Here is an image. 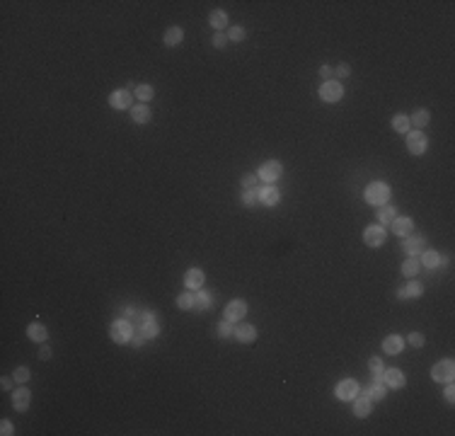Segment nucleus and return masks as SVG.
<instances>
[{"mask_svg": "<svg viewBox=\"0 0 455 436\" xmlns=\"http://www.w3.org/2000/svg\"><path fill=\"white\" fill-rule=\"evenodd\" d=\"M390 199V187L385 182H371L366 187V201L373 204V206H383Z\"/></svg>", "mask_w": 455, "mask_h": 436, "instance_id": "1", "label": "nucleus"}, {"mask_svg": "<svg viewBox=\"0 0 455 436\" xmlns=\"http://www.w3.org/2000/svg\"><path fill=\"white\" fill-rule=\"evenodd\" d=\"M109 335L116 344H126V342H131V337L136 335V332H133L131 320H114L109 327Z\"/></svg>", "mask_w": 455, "mask_h": 436, "instance_id": "2", "label": "nucleus"}, {"mask_svg": "<svg viewBox=\"0 0 455 436\" xmlns=\"http://www.w3.org/2000/svg\"><path fill=\"white\" fill-rule=\"evenodd\" d=\"M342 95H344V88H342V82L339 80H324L320 85V100L322 102H339L342 100Z\"/></svg>", "mask_w": 455, "mask_h": 436, "instance_id": "3", "label": "nucleus"}, {"mask_svg": "<svg viewBox=\"0 0 455 436\" xmlns=\"http://www.w3.org/2000/svg\"><path fill=\"white\" fill-rule=\"evenodd\" d=\"M453 375H455L453 359H443V361H438V364L431 368V378L438 381V383H448V381H453Z\"/></svg>", "mask_w": 455, "mask_h": 436, "instance_id": "4", "label": "nucleus"}, {"mask_svg": "<svg viewBox=\"0 0 455 436\" xmlns=\"http://www.w3.org/2000/svg\"><path fill=\"white\" fill-rule=\"evenodd\" d=\"M429 148V138L424 136V131H409L407 133V151L412 155H424Z\"/></svg>", "mask_w": 455, "mask_h": 436, "instance_id": "5", "label": "nucleus"}, {"mask_svg": "<svg viewBox=\"0 0 455 436\" xmlns=\"http://www.w3.org/2000/svg\"><path fill=\"white\" fill-rule=\"evenodd\" d=\"M283 172V167H281V162H276V160H269V162H264L262 167H259V172H257V177L262 180L264 184H274L279 177H281Z\"/></svg>", "mask_w": 455, "mask_h": 436, "instance_id": "6", "label": "nucleus"}, {"mask_svg": "<svg viewBox=\"0 0 455 436\" xmlns=\"http://www.w3.org/2000/svg\"><path fill=\"white\" fill-rule=\"evenodd\" d=\"M385 238H387V230H385V225L375 223V225H368L363 230V243L371 245V247H380L385 243Z\"/></svg>", "mask_w": 455, "mask_h": 436, "instance_id": "7", "label": "nucleus"}, {"mask_svg": "<svg viewBox=\"0 0 455 436\" xmlns=\"http://www.w3.org/2000/svg\"><path fill=\"white\" fill-rule=\"evenodd\" d=\"M334 395L339 397V400H354L356 395H358V383H356L354 378H344L342 383H337V388H334Z\"/></svg>", "mask_w": 455, "mask_h": 436, "instance_id": "8", "label": "nucleus"}, {"mask_svg": "<svg viewBox=\"0 0 455 436\" xmlns=\"http://www.w3.org/2000/svg\"><path fill=\"white\" fill-rule=\"evenodd\" d=\"M223 315H225L228 323H240L245 315H247V303L240 301V298H237V301H230V303L225 305V313Z\"/></svg>", "mask_w": 455, "mask_h": 436, "instance_id": "9", "label": "nucleus"}, {"mask_svg": "<svg viewBox=\"0 0 455 436\" xmlns=\"http://www.w3.org/2000/svg\"><path fill=\"white\" fill-rule=\"evenodd\" d=\"M160 332V327L155 323V313H141V335L145 339H153V337H158Z\"/></svg>", "mask_w": 455, "mask_h": 436, "instance_id": "10", "label": "nucleus"}, {"mask_svg": "<svg viewBox=\"0 0 455 436\" xmlns=\"http://www.w3.org/2000/svg\"><path fill=\"white\" fill-rule=\"evenodd\" d=\"M257 196H259V201L264 206H276L279 199H281V192L274 187V184H264L262 189H257Z\"/></svg>", "mask_w": 455, "mask_h": 436, "instance_id": "11", "label": "nucleus"}, {"mask_svg": "<svg viewBox=\"0 0 455 436\" xmlns=\"http://www.w3.org/2000/svg\"><path fill=\"white\" fill-rule=\"evenodd\" d=\"M233 337L237 339V342H242V344H252L254 339H257V330H254L252 325H247V323H237Z\"/></svg>", "mask_w": 455, "mask_h": 436, "instance_id": "12", "label": "nucleus"}, {"mask_svg": "<svg viewBox=\"0 0 455 436\" xmlns=\"http://www.w3.org/2000/svg\"><path fill=\"white\" fill-rule=\"evenodd\" d=\"M390 225H392V233L400 235V238H407V235L412 233V228H414L409 216H395V221Z\"/></svg>", "mask_w": 455, "mask_h": 436, "instance_id": "13", "label": "nucleus"}, {"mask_svg": "<svg viewBox=\"0 0 455 436\" xmlns=\"http://www.w3.org/2000/svg\"><path fill=\"white\" fill-rule=\"evenodd\" d=\"M109 104L114 109H129L131 107V90H116L109 95Z\"/></svg>", "mask_w": 455, "mask_h": 436, "instance_id": "14", "label": "nucleus"}, {"mask_svg": "<svg viewBox=\"0 0 455 436\" xmlns=\"http://www.w3.org/2000/svg\"><path fill=\"white\" fill-rule=\"evenodd\" d=\"M383 381H385V386H390V388H405V383H407L405 373H402L400 368H387V371H383Z\"/></svg>", "mask_w": 455, "mask_h": 436, "instance_id": "15", "label": "nucleus"}, {"mask_svg": "<svg viewBox=\"0 0 455 436\" xmlns=\"http://www.w3.org/2000/svg\"><path fill=\"white\" fill-rule=\"evenodd\" d=\"M29 400H32V393L27 388H17V390L12 393V407H15L17 412H24V410L29 407Z\"/></svg>", "mask_w": 455, "mask_h": 436, "instance_id": "16", "label": "nucleus"}, {"mask_svg": "<svg viewBox=\"0 0 455 436\" xmlns=\"http://www.w3.org/2000/svg\"><path fill=\"white\" fill-rule=\"evenodd\" d=\"M402 349H405V342H402V337L400 335H390V337H385L383 339V352L385 354H402Z\"/></svg>", "mask_w": 455, "mask_h": 436, "instance_id": "17", "label": "nucleus"}, {"mask_svg": "<svg viewBox=\"0 0 455 436\" xmlns=\"http://www.w3.org/2000/svg\"><path fill=\"white\" fill-rule=\"evenodd\" d=\"M424 243H426V238L414 235V238H407L405 243H402V247H405V252L409 254V257H416V254L424 252Z\"/></svg>", "mask_w": 455, "mask_h": 436, "instance_id": "18", "label": "nucleus"}, {"mask_svg": "<svg viewBox=\"0 0 455 436\" xmlns=\"http://www.w3.org/2000/svg\"><path fill=\"white\" fill-rule=\"evenodd\" d=\"M371 407H373V400L368 395H363V397H354V415L356 417H368L371 415Z\"/></svg>", "mask_w": 455, "mask_h": 436, "instance_id": "19", "label": "nucleus"}, {"mask_svg": "<svg viewBox=\"0 0 455 436\" xmlns=\"http://www.w3.org/2000/svg\"><path fill=\"white\" fill-rule=\"evenodd\" d=\"M395 216H397V211H395V206H390V204H383V206H378V213H375V218H378V223H380V225L392 223Z\"/></svg>", "mask_w": 455, "mask_h": 436, "instance_id": "20", "label": "nucleus"}, {"mask_svg": "<svg viewBox=\"0 0 455 436\" xmlns=\"http://www.w3.org/2000/svg\"><path fill=\"white\" fill-rule=\"evenodd\" d=\"M203 272L201 269H189L187 274H184V284H187V288H201L203 286Z\"/></svg>", "mask_w": 455, "mask_h": 436, "instance_id": "21", "label": "nucleus"}, {"mask_svg": "<svg viewBox=\"0 0 455 436\" xmlns=\"http://www.w3.org/2000/svg\"><path fill=\"white\" fill-rule=\"evenodd\" d=\"M421 264H424L426 269H436V267L443 264V257L436 252V250H424V252H421Z\"/></svg>", "mask_w": 455, "mask_h": 436, "instance_id": "22", "label": "nucleus"}, {"mask_svg": "<svg viewBox=\"0 0 455 436\" xmlns=\"http://www.w3.org/2000/svg\"><path fill=\"white\" fill-rule=\"evenodd\" d=\"M421 294H424V286L419 284V281H409L405 288H400V291H397L400 298H419Z\"/></svg>", "mask_w": 455, "mask_h": 436, "instance_id": "23", "label": "nucleus"}, {"mask_svg": "<svg viewBox=\"0 0 455 436\" xmlns=\"http://www.w3.org/2000/svg\"><path fill=\"white\" fill-rule=\"evenodd\" d=\"M131 119L136 124H148L150 122V107H145V104H136V107H131Z\"/></svg>", "mask_w": 455, "mask_h": 436, "instance_id": "24", "label": "nucleus"}, {"mask_svg": "<svg viewBox=\"0 0 455 436\" xmlns=\"http://www.w3.org/2000/svg\"><path fill=\"white\" fill-rule=\"evenodd\" d=\"M46 327L41 323H32L29 327H27V337H29L32 342H46Z\"/></svg>", "mask_w": 455, "mask_h": 436, "instance_id": "25", "label": "nucleus"}, {"mask_svg": "<svg viewBox=\"0 0 455 436\" xmlns=\"http://www.w3.org/2000/svg\"><path fill=\"white\" fill-rule=\"evenodd\" d=\"M429 119H431L429 109H416V112L409 117V124H412V126H416V131H421L426 124H429Z\"/></svg>", "mask_w": 455, "mask_h": 436, "instance_id": "26", "label": "nucleus"}, {"mask_svg": "<svg viewBox=\"0 0 455 436\" xmlns=\"http://www.w3.org/2000/svg\"><path fill=\"white\" fill-rule=\"evenodd\" d=\"M182 39H184L182 27H170V30L165 32V44H167V46H179Z\"/></svg>", "mask_w": 455, "mask_h": 436, "instance_id": "27", "label": "nucleus"}, {"mask_svg": "<svg viewBox=\"0 0 455 436\" xmlns=\"http://www.w3.org/2000/svg\"><path fill=\"white\" fill-rule=\"evenodd\" d=\"M208 22H211V27L213 30H225L228 27V12H223V10H213L211 12V17H208Z\"/></svg>", "mask_w": 455, "mask_h": 436, "instance_id": "28", "label": "nucleus"}, {"mask_svg": "<svg viewBox=\"0 0 455 436\" xmlns=\"http://www.w3.org/2000/svg\"><path fill=\"white\" fill-rule=\"evenodd\" d=\"M392 129L395 131H400V133H409V129H412L409 117H407V114H395L392 117Z\"/></svg>", "mask_w": 455, "mask_h": 436, "instance_id": "29", "label": "nucleus"}, {"mask_svg": "<svg viewBox=\"0 0 455 436\" xmlns=\"http://www.w3.org/2000/svg\"><path fill=\"white\" fill-rule=\"evenodd\" d=\"M213 305V296L211 294H196L194 296V310H208Z\"/></svg>", "mask_w": 455, "mask_h": 436, "instance_id": "30", "label": "nucleus"}, {"mask_svg": "<svg viewBox=\"0 0 455 436\" xmlns=\"http://www.w3.org/2000/svg\"><path fill=\"white\" fill-rule=\"evenodd\" d=\"M366 395L371 397V400H383V397H385V386H383V381H373L371 386L366 388Z\"/></svg>", "mask_w": 455, "mask_h": 436, "instance_id": "31", "label": "nucleus"}, {"mask_svg": "<svg viewBox=\"0 0 455 436\" xmlns=\"http://www.w3.org/2000/svg\"><path fill=\"white\" fill-rule=\"evenodd\" d=\"M368 368H371V373H373V381H383L385 366H383V359H380V356H373V359L368 361Z\"/></svg>", "mask_w": 455, "mask_h": 436, "instance_id": "32", "label": "nucleus"}, {"mask_svg": "<svg viewBox=\"0 0 455 436\" xmlns=\"http://www.w3.org/2000/svg\"><path fill=\"white\" fill-rule=\"evenodd\" d=\"M419 269H421V262H419L416 257H409V259L402 264V274L405 276H416L419 274Z\"/></svg>", "mask_w": 455, "mask_h": 436, "instance_id": "33", "label": "nucleus"}, {"mask_svg": "<svg viewBox=\"0 0 455 436\" xmlns=\"http://www.w3.org/2000/svg\"><path fill=\"white\" fill-rule=\"evenodd\" d=\"M133 95H136V97H138L141 102H150L153 95H155V90H153L150 85H138V88L133 90Z\"/></svg>", "mask_w": 455, "mask_h": 436, "instance_id": "34", "label": "nucleus"}, {"mask_svg": "<svg viewBox=\"0 0 455 436\" xmlns=\"http://www.w3.org/2000/svg\"><path fill=\"white\" fill-rule=\"evenodd\" d=\"M177 308L179 310H194V296L192 294L177 296Z\"/></svg>", "mask_w": 455, "mask_h": 436, "instance_id": "35", "label": "nucleus"}, {"mask_svg": "<svg viewBox=\"0 0 455 436\" xmlns=\"http://www.w3.org/2000/svg\"><path fill=\"white\" fill-rule=\"evenodd\" d=\"M233 332H235L233 323H228V320H223V323H218V337H223V339H228V337H233Z\"/></svg>", "mask_w": 455, "mask_h": 436, "instance_id": "36", "label": "nucleus"}, {"mask_svg": "<svg viewBox=\"0 0 455 436\" xmlns=\"http://www.w3.org/2000/svg\"><path fill=\"white\" fill-rule=\"evenodd\" d=\"M12 378H15L17 383H27V381H29V368H27V366H20V368H15Z\"/></svg>", "mask_w": 455, "mask_h": 436, "instance_id": "37", "label": "nucleus"}, {"mask_svg": "<svg viewBox=\"0 0 455 436\" xmlns=\"http://www.w3.org/2000/svg\"><path fill=\"white\" fill-rule=\"evenodd\" d=\"M257 201H259L257 189H245V194H242V204H245V206H254Z\"/></svg>", "mask_w": 455, "mask_h": 436, "instance_id": "38", "label": "nucleus"}, {"mask_svg": "<svg viewBox=\"0 0 455 436\" xmlns=\"http://www.w3.org/2000/svg\"><path fill=\"white\" fill-rule=\"evenodd\" d=\"M228 34H225V32H216V34H213V46H216V49H223V46H228Z\"/></svg>", "mask_w": 455, "mask_h": 436, "instance_id": "39", "label": "nucleus"}, {"mask_svg": "<svg viewBox=\"0 0 455 436\" xmlns=\"http://www.w3.org/2000/svg\"><path fill=\"white\" fill-rule=\"evenodd\" d=\"M228 39H230V41H242L245 39V30H242V27H230V30H228Z\"/></svg>", "mask_w": 455, "mask_h": 436, "instance_id": "40", "label": "nucleus"}, {"mask_svg": "<svg viewBox=\"0 0 455 436\" xmlns=\"http://www.w3.org/2000/svg\"><path fill=\"white\" fill-rule=\"evenodd\" d=\"M257 182H259V177H257V175H245V177H242V187H245V189H257Z\"/></svg>", "mask_w": 455, "mask_h": 436, "instance_id": "41", "label": "nucleus"}, {"mask_svg": "<svg viewBox=\"0 0 455 436\" xmlns=\"http://www.w3.org/2000/svg\"><path fill=\"white\" fill-rule=\"evenodd\" d=\"M407 342L412 346H424V335L421 332H412V335L407 337Z\"/></svg>", "mask_w": 455, "mask_h": 436, "instance_id": "42", "label": "nucleus"}, {"mask_svg": "<svg viewBox=\"0 0 455 436\" xmlns=\"http://www.w3.org/2000/svg\"><path fill=\"white\" fill-rule=\"evenodd\" d=\"M334 73H337L339 78H349V75H351V66H349V63H342V66H339Z\"/></svg>", "mask_w": 455, "mask_h": 436, "instance_id": "43", "label": "nucleus"}, {"mask_svg": "<svg viewBox=\"0 0 455 436\" xmlns=\"http://www.w3.org/2000/svg\"><path fill=\"white\" fill-rule=\"evenodd\" d=\"M443 395H445V400H448V402H453V400H455V388H453V381H448V386H445Z\"/></svg>", "mask_w": 455, "mask_h": 436, "instance_id": "44", "label": "nucleus"}, {"mask_svg": "<svg viewBox=\"0 0 455 436\" xmlns=\"http://www.w3.org/2000/svg\"><path fill=\"white\" fill-rule=\"evenodd\" d=\"M0 429H3L0 434H5V436L15 434V431H12V424H10V422H8V419H3V422H0Z\"/></svg>", "mask_w": 455, "mask_h": 436, "instance_id": "45", "label": "nucleus"}, {"mask_svg": "<svg viewBox=\"0 0 455 436\" xmlns=\"http://www.w3.org/2000/svg\"><path fill=\"white\" fill-rule=\"evenodd\" d=\"M332 68H329V66H322V68H320V75H322L324 80H332Z\"/></svg>", "mask_w": 455, "mask_h": 436, "instance_id": "46", "label": "nucleus"}, {"mask_svg": "<svg viewBox=\"0 0 455 436\" xmlns=\"http://www.w3.org/2000/svg\"><path fill=\"white\" fill-rule=\"evenodd\" d=\"M39 359H44V361H49V359H51V349H49V346H46V344L41 346V352H39Z\"/></svg>", "mask_w": 455, "mask_h": 436, "instance_id": "47", "label": "nucleus"}, {"mask_svg": "<svg viewBox=\"0 0 455 436\" xmlns=\"http://www.w3.org/2000/svg\"><path fill=\"white\" fill-rule=\"evenodd\" d=\"M0 388H3V390H12V378H8V375H5V378L0 381Z\"/></svg>", "mask_w": 455, "mask_h": 436, "instance_id": "48", "label": "nucleus"}, {"mask_svg": "<svg viewBox=\"0 0 455 436\" xmlns=\"http://www.w3.org/2000/svg\"><path fill=\"white\" fill-rule=\"evenodd\" d=\"M143 342H145V337H143V335H133V337H131V344H133V346H141Z\"/></svg>", "mask_w": 455, "mask_h": 436, "instance_id": "49", "label": "nucleus"}, {"mask_svg": "<svg viewBox=\"0 0 455 436\" xmlns=\"http://www.w3.org/2000/svg\"><path fill=\"white\" fill-rule=\"evenodd\" d=\"M124 315H126V317H131V320H136L138 310H136V308H126V310H124Z\"/></svg>", "mask_w": 455, "mask_h": 436, "instance_id": "50", "label": "nucleus"}]
</instances>
